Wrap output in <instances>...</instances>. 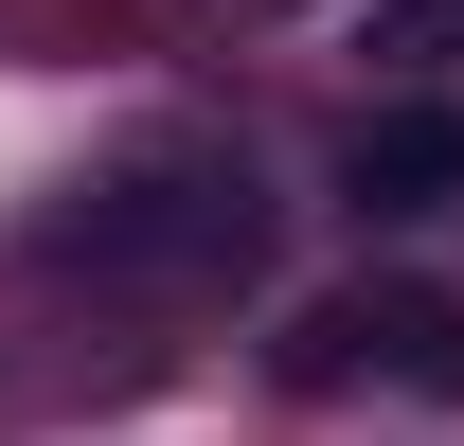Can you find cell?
Segmentation results:
<instances>
[{"label":"cell","instance_id":"1","mask_svg":"<svg viewBox=\"0 0 464 446\" xmlns=\"http://www.w3.org/2000/svg\"><path fill=\"white\" fill-rule=\"evenodd\" d=\"M304 375L464 393V304H447V286H340V304H304Z\"/></svg>","mask_w":464,"mask_h":446},{"label":"cell","instance_id":"2","mask_svg":"<svg viewBox=\"0 0 464 446\" xmlns=\"http://www.w3.org/2000/svg\"><path fill=\"white\" fill-rule=\"evenodd\" d=\"M357 197H375V215H447L464 197V125L447 108H375L357 125Z\"/></svg>","mask_w":464,"mask_h":446},{"label":"cell","instance_id":"3","mask_svg":"<svg viewBox=\"0 0 464 446\" xmlns=\"http://www.w3.org/2000/svg\"><path fill=\"white\" fill-rule=\"evenodd\" d=\"M357 54L393 72V90H429V72L464 54V0H375V18H357Z\"/></svg>","mask_w":464,"mask_h":446}]
</instances>
